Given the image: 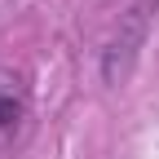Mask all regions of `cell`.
Segmentation results:
<instances>
[{
	"mask_svg": "<svg viewBox=\"0 0 159 159\" xmlns=\"http://www.w3.org/2000/svg\"><path fill=\"white\" fill-rule=\"evenodd\" d=\"M31 124V89L18 71L0 66V150H9Z\"/></svg>",
	"mask_w": 159,
	"mask_h": 159,
	"instance_id": "1",
	"label": "cell"
}]
</instances>
